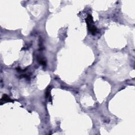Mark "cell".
Returning <instances> with one entry per match:
<instances>
[{
	"instance_id": "7a4b0ae2",
	"label": "cell",
	"mask_w": 135,
	"mask_h": 135,
	"mask_svg": "<svg viewBox=\"0 0 135 135\" xmlns=\"http://www.w3.org/2000/svg\"><path fill=\"white\" fill-rule=\"evenodd\" d=\"M2 100H4V101H6V102H8V101H10V102H12V100L10 99L7 96H6V95H4L2 98Z\"/></svg>"
},
{
	"instance_id": "6da1fadb",
	"label": "cell",
	"mask_w": 135,
	"mask_h": 135,
	"mask_svg": "<svg viewBox=\"0 0 135 135\" xmlns=\"http://www.w3.org/2000/svg\"><path fill=\"white\" fill-rule=\"evenodd\" d=\"M86 22L87 26L90 32L92 33V35H95L97 31V29L93 24V21L92 17L91 15H88L86 19Z\"/></svg>"
}]
</instances>
